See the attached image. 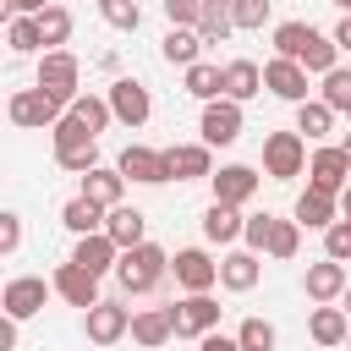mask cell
<instances>
[{
	"label": "cell",
	"mask_w": 351,
	"mask_h": 351,
	"mask_svg": "<svg viewBox=\"0 0 351 351\" xmlns=\"http://www.w3.org/2000/svg\"><path fill=\"white\" fill-rule=\"evenodd\" d=\"M110 110H115L121 126H143V121L154 115V99H148V88H143L137 77H115V82H110Z\"/></svg>",
	"instance_id": "13"
},
{
	"label": "cell",
	"mask_w": 351,
	"mask_h": 351,
	"mask_svg": "<svg viewBox=\"0 0 351 351\" xmlns=\"http://www.w3.org/2000/svg\"><path fill=\"white\" fill-rule=\"evenodd\" d=\"M60 115H66V104L60 99H49L44 88H22V93H11V121L16 126H60Z\"/></svg>",
	"instance_id": "10"
},
{
	"label": "cell",
	"mask_w": 351,
	"mask_h": 351,
	"mask_svg": "<svg viewBox=\"0 0 351 351\" xmlns=\"http://www.w3.org/2000/svg\"><path fill=\"white\" fill-rule=\"evenodd\" d=\"M49 280H55V296H60V302H71V307H82V313L104 302V296H99V280H93L88 269H77L71 258H66V263H60Z\"/></svg>",
	"instance_id": "15"
},
{
	"label": "cell",
	"mask_w": 351,
	"mask_h": 351,
	"mask_svg": "<svg viewBox=\"0 0 351 351\" xmlns=\"http://www.w3.org/2000/svg\"><path fill=\"white\" fill-rule=\"evenodd\" d=\"M197 351H241V340H236V335H219V329H214V335H203V340H197Z\"/></svg>",
	"instance_id": "47"
},
{
	"label": "cell",
	"mask_w": 351,
	"mask_h": 351,
	"mask_svg": "<svg viewBox=\"0 0 351 351\" xmlns=\"http://www.w3.org/2000/svg\"><path fill=\"white\" fill-rule=\"evenodd\" d=\"M346 346H351V335H346Z\"/></svg>",
	"instance_id": "54"
},
{
	"label": "cell",
	"mask_w": 351,
	"mask_h": 351,
	"mask_svg": "<svg viewBox=\"0 0 351 351\" xmlns=\"http://www.w3.org/2000/svg\"><path fill=\"white\" fill-rule=\"evenodd\" d=\"M186 93H192V99H203V104L225 99V66H208V60L186 66Z\"/></svg>",
	"instance_id": "32"
},
{
	"label": "cell",
	"mask_w": 351,
	"mask_h": 351,
	"mask_svg": "<svg viewBox=\"0 0 351 351\" xmlns=\"http://www.w3.org/2000/svg\"><path fill=\"white\" fill-rule=\"evenodd\" d=\"M307 335L318 340V346H346V335H351V313L346 307H313V318H307Z\"/></svg>",
	"instance_id": "26"
},
{
	"label": "cell",
	"mask_w": 351,
	"mask_h": 351,
	"mask_svg": "<svg viewBox=\"0 0 351 351\" xmlns=\"http://www.w3.org/2000/svg\"><path fill=\"white\" fill-rule=\"evenodd\" d=\"M104 219H110V208H99V203H88L82 192H77V197H71V203L60 208V225H66L71 236H99V230H104Z\"/></svg>",
	"instance_id": "28"
},
{
	"label": "cell",
	"mask_w": 351,
	"mask_h": 351,
	"mask_svg": "<svg viewBox=\"0 0 351 351\" xmlns=\"http://www.w3.org/2000/svg\"><path fill=\"white\" fill-rule=\"evenodd\" d=\"M318 38V27L313 22H280L274 27V55H285V60H296L302 66V55H307V44Z\"/></svg>",
	"instance_id": "31"
},
{
	"label": "cell",
	"mask_w": 351,
	"mask_h": 351,
	"mask_svg": "<svg viewBox=\"0 0 351 351\" xmlns=\"http://www.w3.org/2000/svg\"><path fill=\"white\" fill-rule=\"evenodd\" d=\"M296 132H302L307 143H324V137L335 132V110H329L324 99H307V104H296Z\"/></svg>",
	"instance_id": "33"
},
{
	"label": "cell",
	"mask_w": 351,
	"mask_h": 351,
	"mask_svg": "<svg viewBox=\"0 0 351 351\" xmlns=\"http://www.w3.org/2000/svg\"><path fill=\"white\" fill-rule=\"evenodd\" d=\"M71 263H77V269H88V274L99 280V274H115V263H121V247H115L104 230H99V236H77V247H71Z\"/></svg>",
	"instance_id": "18"
},
{
	"label": "cell",
	"mask_w": 351,
	"mask_h": 351,
	"mask_svg": "<svg viewBox=\"0 0 351 351\" xmlns=\"http://www.w3.org/2000/svg\"><path fill=\"white\" fill-rule=\"evenodd\" d=\"M269 5H274V0H230V16H236L241 33H258V27L269 22Z\"/></svg>",
	"instance_id": "41"
},
{
	"label": "cell",
	"mask_w": 351,
	"mask_h": 351,
	"mask_svg": "<svg viewBox=\"0 0 351 351\" xmlns=\"http://www.w3.org/2000/svg\"><path fill=\"white\" fill-rule=\"evenodd\" d=\"M49 137H55V165H60V170H71V176L99 170V137H93V132H88L71 110L60 115V126H55Z\"/></svg>",
	"instance_id": "2"
},
{
	"label": "cell",
	"mask_w": 351,
	"mask_h": 351,
	"mask_svg": "<svg viewBox=\"0 0 351 351\" xmlns=\"http://www.w3.org/2000/svg\"><path fill=\"white\" fill-rule=\"evenodd\" d=\"M263 88H269L274 99H291V104H307V66H296V60H285V55H274V60L263 66Z\"/></svg>",
	"instance_id": "16"
},
{
	"label": "cell",
	"mask_w": 351,
	"mask_h": 351,
	"mask_svg": "<svg viewBox=\"0 0 351 351\" xmlns=\"http://www.w3.org/2000/svg\"><path fill=\"white\" fill-rule=\"evenodd\" d=\"M159 55L170 60V66H197V55H203V38H197V27H170L165 38H159Z\"/></svg>",
	"instance_id": "29"
},
{
	"label": "cell",
	"mask_w": 351,
	"mask_h": 351,
	"mask_svg": "<svg viewBox=\"0 0 351 351\" xmlns=\"http://www.w3.org/2000/svg\"><path fill=\"white\" fill-rule=\"evenodd\" d=\"M307 186H318V192L340 197V192L351 186V159H346V148H313V165H307Z\"/></svg>",
	"instance_id": "12"
},
{
	"label": "cell",
	"mask_w": 351,
	"mask_h": 351,
	"mask_svg": "<svg viewBox=\"0 0 351 351\" xmlns=\"http://www.w3.org/2000/svg\"><path fill=\"white\" fill-rule=\"evenodd\" d=\"M208 181H214V203H230V208L252 203V192H258V170L252 165H219Z\"/></svg>",
	"instance_id": "17"
},
{
	"label": "cell",
	"mask_w": 351,
	"mask_h": 351,
	"mask_svg": "<svg viewBox=\"0 0 351 351\" xmlns=\"http://www.w3.org/2000/svg\"><path fill=\"white\" fill-rule=\"evenodd\" d=\"M77 82H82L77 55H71V49H44V60H38V82H33V88H44L49 99H60V104L71 110V99L82 93Z\"/></svg>",
	"instance_id": "3"
},
{
	"label": "cell",
	"mask_w": 351,
	"mask_h": 351,
	"mask_svg": "<svg viewBox=\"0 0 351 351\" xmlns=\"http://www.w3.org/2000/svg\"><path fill=\"white\" fill-rule=\"evenodd\" d=\"M335 115H351V66H335L329 77H324V93H318Z\"/></svg>",
	"instance_id": "35"
},
{
	"label": "cell",
	"mask_w": 351,
	"mask_h": 351,
	"mask_svg": "<svg viewBox=\"0 0 351 351\" xmlns=\"http://www.w3.org/2000/svg\"><path fill=\"white\" fill-rule=\"evenodd\" d=\"M55 0H5V16H44Z\"/></svg>",
	"instance_id": "46"
},
{
	"label": "cell",
	"mask_w": 351,
	"mask_h": 351,
	"mask_svg": "<svg viewBox=\"0 0 351 351\" xmlns=\"http://www.w3.org/2000/svg\"><path fill=\"white\" fill-rule=\"evenodd\" d=\"M252 93H263V66L258 60H225V99L247 104Z\"/></svg>",
	"instance_id": "27"
},
{
	"label": "cell",
	"mask_w": 351,
	"mask_h": 351,
	"mask_svg": "<svg viewBox=\"0 0 351 351\" xmlns=\"http://www.w3.org/2000/svg\"><path fill=\"white\" fill-rule=\"evenodd\" d=\"M71 115H77V121H82V126H88L93 137H99V132H104V126L115 121L110 99H99V93H77V99H71Z\"/></svg>",
	"instance_id": "34"
},
{
	"label": "cell",
	"mask_w": 351,
	"mask_h": 351,
	"mask_svg": "<svg viewBox=\"0 0 351 351\" xmlns=\"http://www.w3.org/2000/svg\"><path fill=\"white\" fill-rule=\"evenodd\" d=\"M296 247H302V225L296 219H274V230H269V258H296Z\"/></svg>",
	"instance_id": "38"
},
{
	"label": "cell",
	"mask_w": 351,
	"mask_h": 351,
	"mask_svg": "<svg viewBox=\"0 0 351 351\" xmlns=\"http://www.w3.org/2000/svg\"><path fill=\"white\" fill-rule=\"evenodd\" d=\"M170 335H176V318H170V307H143V313H132V340H137L143 351H159Z\"/></svg>",
	"instance_id": "23"
},
{
	"label": "cell",
	"mask_w": 351,
	"mask_h": 351,
	"mask_svg": "<svg viewBox=\"0 0 351 351\" xmlns=\"http://www.w3.org/2000/svg\"><path fill=\"white\" fill-rule=\"evenodd\" d=\"M165 176L170 181H203V176H214V148L208 143H170L165 148Z\"/></svg>",
	"instance_id": "11"
},
{
	"label": "cell",
	"mask_w": 351,
	"mask_h": 351,
	"mask_svg": "<svg viewBox=\"0 0 351 351\" xmlns=\"http://www.w3.org/2000/svg\"><path fill=\"white\" fill-rule=\"evenodd\" d=\"M329 38H335V44H340V49H351V16H340V22H335V33H329Z\"/></svg>",
	"instance_id": "49"
},
{
	"label": "cell",
	"mask_w": 351,
	"mask_h": 351,
	"mask_svg": "<svg viewBox=\"0 0 351 351\" xmlns=\"http://www.w3.org/2000/svg\"><path fill=\"white\" fill-rule=\"evenodd\" d=\"M143 230H148V214H143V208H132V203H121V208H110V219H104V236H110V241H115L121 252H132V247H143V241H148Z\"/></svg>",
	"instance_id": "21"
},
{
	"label": "cell",
	"mask_w": 351,
	"mask_h": 351,
	"mask_svg": "<svg viewBox=\"0 0 351 351\" xmlns=\"http://www.w3.org/2000/svg\"><path fill=\"white\" fill-rule=\"evenodd\" d=\"M340 148H346V159H351V132H346V143H340Z\"/></svg>",
	"instance_id": "51"
},
{
	"label": "cell",
	"mask_w": 351,
	"mask_h": 351,
	"mask_svg": "<svg viewBox=\"0 0 351 351\" xmlns=\"http://www.w3.org/2000/svg\"><path fill=\"white\" fill-rule=\"evenodd\" d=\"M241 230H247L241 208H230V203H208V208H203V236H208V241L230 247V241H241Z\"/></svg>",
	"instance_id": "25"
},
{
	"label": "cell",
	"mask_w": 351,
	"mask_h": 351,
	"mask_svg": "<svg viewBox=\"0 0 351 351\" xmlns=\"http://www.w3.org/2000/svg\"><path fill=\"white\" fill-rule=\"evenodd\" d=\"M258 274H263V258H258L252 247H236V252L219 258V285H225V291H252Z\"/></svg>",
	"instance_id": "22"
},
{
	"label": "cell",
	"mask_w": 351,
	"mask_h": 351,
	"mask_svg": "<svg viewBox=\"0 0 351 351\" xmlns=\"http://www.w3.org/2000/svg\"><path fill=\"white\" fill-rule=\"evenodd\" d=\"M335 5H340V11H346V16H351V0H335Z\"/></svg>",
	"instance_id": "52"
},
{
	"label": "cell",
	"mask_w": 351,
	"mask_h": 351,
	"mask_svg": "<svg viewBox=\"0 0 351 351\" xmlns=\"http://www.w3.org/2000/svg\"><path fill=\"white\" fill-rule=\"evenodd\" d=\"M346 263H335V258H318V263H307V280H302V291L324 307V302H335V296H346Z\"/></svg>",
	"instance_id": "20"
},
{
	"label": "cell",
	"mask_w": 351,
	"mask_h": 351,
	"mask_svg": "<svg viewBox=\"0 0 351 351\" xmlns=\"http://www.w3.org/2000/svg\"><path fill=\"white\" fill-rule=\"evenodd\" d=\"M99 16H104L110 27H121V33H137L143 5H137V0H99Z\"/></svg>",
	"instance_id": "40"
},
{
	"label": "cell",
	"mask_w": 351,
	"mask_h": 351,
	"mask_svg": "<svg viewBox=\"0 0 351 351\" xmlns=\"http://www.w3.org/2000/svg\"><path fill=\"white\" fill-rule=\"evenodd\" d=\"M340 219H351V186L340 192Z\"/></svg>",
	"instance_id": "50"
},
{
	"label": "cell",
	"mask_w": 351,
	"mask_h": 351,
	"mask_svg": "<svg viewBox=\"0 0 351 351\" xmlns=\"http://www.w3.org/2000/svg\"><path fill=\"white\" fill-rule=\"evenodd\" d=\"M16 346V318H0V351Z\"/></svg>",
	"instance_id": "48"
},
{
	"label": "cell",
	"mask_w": 351,
	"mask_h": 351,
	"mask_svg": "<svg viewBox=\"0 0 351 351\" xmlns=\"http://www.w3.org/2000/svg\"><path fill=\"white\" fill-rule=\"evenodd\" d=\"M236 340H241V351H274V324L269 318H241V329H236Z\"/></svg>",
	"instance_id": "39"
},
{
	"label": "cell",
	"mask_w": 351,
	"mask_h": 351,
	"mask_svg": "<svg viewBox=\"0 0 351 351\" xmlns=\"http://www.w3.org/2000/svg\"><path fill=\"white\" fill-rule=\"evenodd\" d=\"M346 313H351V285H346Z\"/></svg>",
	"instance_id": "53"
},
{
	"label": "cell",
	"mask_w": 351,
	"mask_h": 351,
	"mask_svg": "<svg viewBox=\"0 0 351 351\" xmlns=\"http://www.w3.org/2000/svg\"><path fill=\"white\" fill-rule=\"evenodd\" d=\"M82 329H88L93 346H115V340L132 335V307L126 302H99V307L82 313Z\"/></svg>",
	"instance_id": "9"
},
{
	"label": "cell",
	"mask_w": 351,
	"mask_h": 351,
	"mask_svg": "<svg viewBox=\"0 0 351 351\" xmlns=\"http://www.w3.org/2000/svg\"><path fill=\"white\" fill-rule=\"evenodd\" d=\"M291 219H296L302 230H329V225L340 219V197H329V192H318V186H307V192L296 197V208H291Z\"/></svg>",
	"instance_id": "19"
},
{
	"label": "cell",
	"mask_w": 351,
	"mask_h": 351,
	"mask_svg": "<svg viewBox=\"0 0 351 351\" xmlns=\"http://www.w3.org/2000/svg\"><path fill=\"white\" fill-rule=\"evenodd\" d=\"M230 33H236L230 0H203V16H197V38H203V44H225Z\"/></svg>",
	"instance_id": "30"
},
{
	"label": "cell",
	"mask_w": 351,
	"mask_h": 351,
	"mask_svg": "<svg viewBox=\"0 0 351 351\" xmlns=\"http://www.w3.org/2000/svg\"><path fill=\"white\" fill-rule=\"evenodd\" d=\"M115 170H121L126 181H143V186L170 181V176H165V148H143V143H126L121 159H115Z\"/></svg>",
	"instance_id": "14"
},
{
	"label": "cell",
	"mask_w": 351,
	"mask_h": 351,
	"mask_svg": "<svg viewBox=\"0 0 351 351\" xmlns=\"http://www.w3.org/2000/svg\"><path fill=\"white\" fill-rule=\"evenodd\" d=\"M49 291H55V280H38V274H16V280H5V291H0V307H5V318H33L44 302H49Z\"/></svg>",
	"instance_id": "7"
},
{
	"label": "cell",
	"mask_w": 351,
	"mask_h": 351,
	"mask_svg": "<svg viewBox=\"0 0 351 351\" xmlns=\"http://www.w3.org/2000/svg\"><path fill=\"white\" fill-rule=\"evenodd\" d=\"M324 258H335V263L351 258V219H335V225L324 230Z\"/></svg>",
	"instance_id": "42"
},
{
	"label": "cell",
	"mask_w": 351,
	"mask_h": 351,
	"mask_svg": "<svg viewBox=\"0 0 351 351\" xmlns=\"http://www.w3.org/2000/svg\"><path fill=\"white\" fill-rule=\"evenodd\" d=\"M269 230H274V214H252L247 230H241V241H247L252 252H269Z\"/></svg>",
	"instance_id": "43"
},
{
	"label": "cell",
	"mask_w": 351,
	"mask_h": 351,
	"mask_svg": "<svg viewBox=\"0 0 351 351\" xmlns=\"http://www.w3.org/2000/svg\"><path fill=\"white\" fill-rule=\"evenodd\" d=\"M165 16H170V27H197L203 0H165Z\"/></svg>",
	"instance_id": "44"
},
{
	"label": "cell",
	"mask_w": 351,
	"mask_h": 351,
	"mask_svg": "<svg viewBox=\"0 0 351 351\" xmlns=\"http://www.w3.org/2000/svg\"><path fill=\"white\" fill-rule=\"evenodd\" d=\"M38 33H44V49H60V44L71 38V11H66V5H49V11L38 16Z\"/></svg>",
	"instance_id": "37"
},
{
	"label": "cell",
	"mask_w": 351,
	"mask_h": 351,
	"mask_svg": "<svg viewBox=\"0 0 351 351\" xmlns=\"http://www.w3.org/2000/svg\"><path fill=\"white\" fill-rule=\"evenodd\" d=\"M302 165H307V137L296 126L263 137V176L269 181H291V176H302Z\"/></svg>",
	"instance_id": "4"
},
{
	"label": "cell",
	"mask_w": 351,
	"mask_h": 351,
	"mask_svg": "<svg viewBox=\"0 0 351 351\" xmlns=\"http://www.w3.org/2000/svg\"><path fill=\"white\" fill-rule=\"evenodd\" d=\"M170 274H176V285H181L186 296H197V291H214V285H219V263H214L203 247H181V252L170 258Z\"/></svg>",
	"instance_id": "6"
},
{
	"label": "cell",
	"mask_w": 351,
	"mask_h": 351,
	"mask_svg": "<svg viewBox=\"0 0 351 351\" xmlns=\"http://www.w3.org/2000/svg\"><path fill=\"white\" fill-rule=\"evenodd\" d=\"M22 247V214H0V252L11 258Z\"/></svg>",
	"instance_id": "45"
},
{
	"label": "cell",
	"mask_w": 351,
	"mask_h": 351,
	"mask_svg": "<svg viewBox=\"0 0 351 351\" xmlns=\"http://www.w3.org/2000/svg\"><path fill=\"white\" fill-rule=\"evenodd\" d=\"M241 104L236 99H214V104H203V121H197V132H203V143L208 148H230L236 137H241Z\"/></svg>",
	"instance_id": "8"
},
{
	"label": "cell",
	"mask_w": 351,
	"mask_h": 351,
	"mask_svg": "<svg viewBox=\"0 0 351 351\" xmlns=\"http://www.w3.org/2000/svg\"><path fill=\"white\" fill-rule=\"evenodd\" d=\"M121 192H126V176L110 170V165H99V170L82 176V197L99 203V208H121Z\"/></svg>",
	"instance_id": "24"
},
{
	"label": "cell",
	"mask_w": 351,
	"mask_h": 351,
	"mask_svg": "<svg viewBox=\"0 0 351 351\" xmlns=\"http://www.w3.org/2000/svg\"><path fill=\"white\" fill-rule=\"evenodd\" d=\"M5 44H11V55H33V49L44 44V33H38V16H11V27H5Z\"/></svg>",
	"instance_id": "36"
},
{
	"label": "cell",
	"mask_w": 351,
	"mask_h": 351,
	"mask_svg": "<svg viewBox=\"0 0 351 351\" xmlns=\"http://www.w3.org/2000/svg\"><path fill=\"white\" fill-rule=\"evenodd\" d=\"M170 274V252L165 247H154V241H143V247H132V252H121V263H115V280H121V291L126 296H148V291H159V280Z\"/></svg>",
	"instance_id": "1"
},
{
	"label": "cell",
	"mask_w": 351,
	"mask_h": 351,
	"mask_svg": "<svg viewBox=\"0 0 351 351\" xmlns=\"http://www.w3.org/2000/svg\"><path fill=\"white\" fill-rule=\"evenodd\" d=\"M219 302L208 296V291H197V296H181L176 307H170V318H176V335L181 340H203V335H214L219 329Z\"/></svg>",
	"instance_id": "5"
}]
</instances>
